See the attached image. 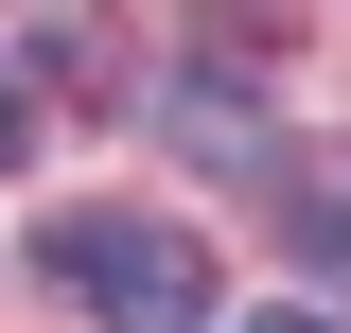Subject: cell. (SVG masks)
I'll use <instances>...</instances> for the list:
<instances>
[{"label":"cell","mask_w":351,"mask_h":333,"mask_svg":"<svg viewBox=\"0 0 351 333\" xmlns=\"http://www.w3.org/2000/svg\"><path fill=\"white\" fill-rule=\"evenodd\" d=\"M18 158H36V88L0 71V175H18Z\"/></svg>","instance_id":"2"},{"label":"cell","mask_w":351,"mask_h":333,"mask_svg":"<svg viewBox=\"0 0 351 333\" xmlns=\"http://www.w3.org/2000/svg\"><path fill=\"white\" fill-rule=\"evenodd\" d=\"M246 333H334V316H246Z\"/></svg>","instance_id":"3"},{"label":"cell","mask_w":351,"mask_h":333,"mask_svg":"<svg viewBox=\"0 0 351 333\" xmlns=\"http://www.w3.org/2000/svg\"><path fill=\"white\" fill-rule=\"evenodd\" d=\"M53 298H88L106 333H211V246L176 210H53L36 228Z\"/></svg>","instance_id":"1"}]
</instances>
